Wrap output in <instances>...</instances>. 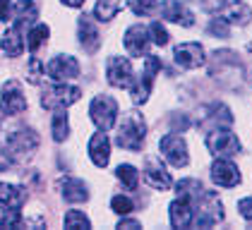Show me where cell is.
<instances>
[{
  "label": "cell",
  "instance_id": "obj_1",
  "mask_svg": "<svg viewBox=\"0 0 252 230\" xmlns=\"http://www.w3.org/2000/svg\"><path fill=\"white\" fill-rule=\"evenodd\" d=\"M144 134H147V125H144V117L139 113H130L123 117L120 127H118V146L127 149V151H139L142 149V142H144Z\"/></svg>",
  "mask_w": 252,
  "mask_h": 230
},
{
  "label": "cell",
  "instance_id": "obj_2",
  "mask_svg": "<svg viewBox=\"0 0 252 230\" xmlns=\"http://www.w3.org/2000/svg\"><path fill=\"white\" fill-rule=\"evenodd\" d=\"M79 91L77 86H67V82H60L56 86H51V89H46L43 96H41V106L46 108V111H60V108H67L70 103H75L79 101Z\"/></svg>",
  "mask_w": 252,
  "mask_h": 230
},
{
  "label": "cell",
  "instance_id": "obj_3",
  "mask_svg": "<svg viewBox=\"0 0 252 230\" xmlns=\"http://www.w3.org/2000/svg\"><path fill=\"white\" fill-rule=\"evenodd\" d=\"M116 115H118V103L116 98H111V96H96L92 101V106H89V117H92V122L96 125L98 130L108 132L116 125Z\"/></svg>",
  "mask_w": 252,
  "mask_h": 230
},
{
  "label": "cell",
  "instance_id": "obj_4",
  "mask_svg": "<svg viewBox=\"0 0 252 230\" xmlns=\"http://www.w3.org/2000/svg\"><path fill=\"white\" fill-rule=\"evenodd\" d=\"M161 70V60L156 56H144V67H142V75L137 79L135 86H130L132 91V101L135 103H144L149 98V91H152V82H154L156 72Z\"/></svg>",
  "mask_w": 252,
  "mask_h": 230
},
{
  "label": "cell",
  "instance_id": "obj_5",
  "mask_svg": "<svg viewBox=\"0 0 252 230\" xmlns=\"http://www.w3.org/2000/svg\"><path fill=\"white\" fill-rule=\"evenodd\" d=\"M36 144H39V137L32 130H15V132L7 134V156L12 161H20L34 151Z\"/></svg>",
  "mask_w": 252,
  "mask_h": 230
},
{
  "label": "cell",
  "instance_id": "obj_6",
  "mask_svg": "<svg viewBox=\"0 0 252 230\" xmlns=\"http://www.w3.org/2000/svg\"><path fill=\"white\" fill-rule=\"evenodd\" d=\"M161 153L163 158L175 166V168H185L190 163V156H188V146H185V139L180 134H168L161 139Z\"/></svg>",
  "mask_w": 252,
  "mask_h": 230
},
{
  "label": "cell",
  "instance_id": "obj_7",
  "mask_svg": "<svg viewBox=\"0 0 252 230\" xmlns=\"http://www.w3.org/2000/svg\"><path fill=\"white\" fill-rule=\"evenodd\" d=\"M207 149L214 156H233L240 153V139L228 130H214L207 134Z\"/></svg>",
  "mask_w": 252,
  "mask_h": 230
},
{
  "label": "cell",
  "instance_id": "obj_8",
  "mask_svg": "<svg viewBox=\"0 0 252 230\" xmlns=\"http://www.w3.org/2000/svg\"><path fill=\"white\" fill-rule=\"evenodd\" d=\"M106 77H108V82L118 86V89H125V86H132V65H130V60H125V58L120 56H113L108 58V65H106Z\"/></svg>",
  "mask_w": 252,
  "mask_h": 230
},
{
  "label": "cell",
  "instance_id": "obj_9",
  "mask_svg": "<svg viewBox=\"0 0 252 230\" xmlns=\"http://www.w3.org/2000/svg\"><path fill=\"white\" fill-rule=\"evenodd\" d=\"M240 171H238V166L228 161L226 156H221V158H216L212 166V180L214 185H219V187H235L238 182H240Z\"/></svg>",
  "mask_w": 252,
  "mask_h": 230
},
{
  "label": "cell",
  "instance_id": "obj_10",
  "mask_svg": "<svg viewBox=\"0 0 252 230\" xmlns=\"http://www.w3.org/2000/svg\"><path fill=\"white\" fill-rule=\"evenodd\" d=\"M46 75L56 82H67L79 77V62L72 56H56L46 65Z\"/></svg>",
  "mask_w": 252,
  "mask_h": 230
},
{
  "label": "cell",
  "instance_id": "obj_11",
  "mask_svg": "<svg viewBox=\"0 0 252 230\" xmlns=\"http://www.w3.org/2000/svg\"><path fill=\"white\" fill-rule=\"evenodd\" d=\"M0 98H2V108H5L10 115H17V113H24V111H27V98H24L22 86L15 82V79H10V82L2 84Z\"/></svg>",
  "mask_w": 252,
  "mask_h": 230
},
{
  "label": "cell",
  "instance_id": "obj_12",
  "mask_svg": "<svg viewBox=\"0 0 252 230\" xmlns=\"http://www.w3.org/2000/svg\"><path fill=\"white\" fill-rule=\"evenodd\" d=\"M149 41H152V36H149V29H147L144 24L130 27V29L125 31V38H123V43H125V48H127L130 56H144Z\"/></svg>",
  "mask_w": 252,
  "mask_h": 230
},
{
  "label": "cell",
  "instance_id": "obj_13",
  "mask_svg": "<svg viewBox=\"0 0 252 230\" xmlns=\"http://www.w3.org/2000/svg\"><path fill=\"white\" fill-rule=\"evenodd\" d=\"M168 213H171V226L173 228H190L192 226L194 211H192V201L188 197H178L175 201H171Z\"/></svg>",
  "mask_w": 252,
  "mask_h": 230
},
{
  "label": "cell",
  "instance_id": "obj_14",
  "mask_svg": "<svg viewBox=\"0 0 252 230\" xmlns=\"http://www.w3.org/2000/svg\"><path fill=\"white\" fill-rule=\"evenodd\" d=\"M89 156H92V161L96 163L98 168L108 166V161H111V139H108L106 130H98L89 139Z\"/></svg>",
  "mask_w": 252,
  "mask_h": 230
},
{
  "label": "cell",
  "instance_id": "obj_15",
  "mask_svg": "<svg viewBox=\"0 0 252 230\" xmlns=\"http://www.w3.org/2000/svg\"><path fill=\"white\" fill-rule=\"evenodd\" d=\"M175 62L185 70H194L204 62V48L199 43H183L175 48Z\"/></svg>",
  "mask_w": 252,
  "mask_h": 230
},
{
  "label": "cell",
  "instance_id": "obj_16",
  "mask_svg": "<svg viewBox=\"0 0 252 230\" xmlns=\"http://www.w3.org/2000/svg\"><path fill=\"white\" fill-rule=\"evenodd\" d=\"M144 180L154 187V190H168L171 187V175L163 168V163L158 158H149L144 166Z\"/></svg>",
  "mask_w": 252,
  "mask_h": 230
},
{
  "label": "cell",
  "instance_id": "obj_17",
  "mask_svg": "<svg viewBox=\"0 0 252 230\" xmlns=\"http://www.w3.org/2000/svg\"><path fill=\"white\" fill-rule=\"evenodd\" d=\"M161 17L168 19V22H175V24H183V27H192L194 24L192 12L180 0H166L161 5Z\"/></svg>",
  "mask_w": 252,
  "mask_h": 230
},
{
  "label": "cell",
  "instance_id": "obj_18",
  "mask_svg": "<svg viewBox=\"0 0 252 230\" xmlns=\"http://www.w3.org/2000/svg\"><path fill=\"white\" fill-rule=\"evenodd\" d=\"M77 34H79V43H82V48H84L87 53H96L98 43H101V34H98V29L94 27V22L87 17V15H82V17H79Z\"/></svg>",
  "mask_w": 252,
  "mask_h": 230
},
{
  "label": "cell",
  "instance_id": "obj_19",
  "mask_svg": "<svg viewBox=\"0 0 252 230\" xmlns=\"http://www.w3.org/2000/svg\"><path fill=\"white\" fill-rule=\"evenodd\" d=\"M60 187H63V197H65L70 204H79V201H87V199H89L87 185H84L82 180H77V177H67V180H63Z\"/></svg>",
  "mask_w": 252,
  "mask_h": 230
},
{
  "label": "cell",
  "instance_id": "obj_20",
  "mask_svg": "<svg viewBox=\"0 0 252 230\" xmlns=\"http://www.w3.org/2000/svg\"><path fill=\"white\" fill-rule=\"evenodd\" d=\"M27 199L24 187H15V185H5L0 182V206L2 209H20Z\"/></svg>",
  "mask_w": 252,
  "mask_h": 230
},
{
  "label": "cell",
  "instance_id": "obj_21",
  "mask_svg": "<svg viewBox=\"0 0 252 230\" xmlns=\"http://www.w3.org/2000/svg\"><path fill=\"white\" fill-rule=\"evenodd\" d=\"M0 46H2V51L10 53V56H15V58L22 56V51H24V38H22V34H20V27L7 29L2 41H0Z\"/></svg>",
  "mask_w": 252,
  "mask_h": 230
},
{
  "label": "cell",
  "instance_id": "obj_22",
  "mask_svg": "<svg viewBox=\"0 0 252 230\" xmlns=\"http://www.w3.org/2000/svg\"><path fill=\"white\" fill-rule=\"evenodd\" d=\"M252 17L250 7L245 5V2H240V0H235L228 5V10L223 12V19L228 22V24H248Z\"/></svg>",
  "mask_w": 252,
  "mask_h": 230
},
{
  "label": "cell",
  "instance_id": "obj_23",
  "mask_svg": "<svg viewBox=\"0 0 252 230\" xmlns=\"http://www.w3.org/2000/svg\"><path fill=\"white\" fill-rule=\"evenodd\" d=\"M51 130H53V139H56V142H65V139H67L70 122H67V113H63V108L53 115V120H51Z\"/></svg>",
  "mask_w": 252,
  "mask_h": 230
},
{
  "label": "cell",
  "instance_id": "obj_24",
  "mask_svg": "<svg viewBox=\"0 0 252 230\" xmlns=\"http://www.w3.org/2000/svg\"><path fill=\"white\" fill-rule=\"evenodd\" d=\"M48 34H51V31H48V27H46V24H36L34 29H29V38H27L29 51H32V53H36L41 46L48 41Z\"/></svg>",
  "mask_w": 252,
  "mask_h": 230
},
{
  "label": "cell",
  "instance_id": "obj_25",
  "mask_svg": "<svg viewBox=\"0 0 252 230\" xmlns=\"http://www.w3.org/2000/svg\"><path fill=\"white\" fill-rule=\"evenodd\" d=\"M120 10V0H98L96 7H94V17L106 22V19H113Z\"/></svg>",
  "mask_w": 252,
  "mask_h": 230
},
{
  "label": "cell",
  "instance_id": "obj_26",
  "mask_svg": "<svg viewBox=\"0 0 252 230\" xmlns=\"http://www.w3.org/2000/svg\"><path fill=\"white\" fill-rule=\"evenodd\" d=\"M118 180L125 185V190H137L139 185V172L135 171V166H118Z\"/></svg>",
  "mask_w": 252,
  "mask_h": 230
},
{
  "label": "cell",
  "instance_id": "obj_27",
  "mask_svg": "<svg viewBox=\"0 0 252 230\" xmlns=\"http://www.w3.org/2000/svg\"><path fill=\"white\" fill-rule=\"evenodd\" d=\"M89 226H92V223H89L87 213H82V211H67V216H65V228L87 230Z\"/></svg>",
  "mask_w": 252,
  "mask_h": 230
},
{
  "label": "cell",
  "instance_id": "obj_28",
  "mask_svg": "<svg viewBox=\"0 0 252 230\" xmlns=\"http://www.w3.org/2000/svg\"><path fill=\"white\" fill-rule=\"evenodd\" d=\"M111 209L120 213V216H127L130 211L135 209V204H132V199L130 197H125V194H116L113 199H111Z\"/></svg>",
  "mask_w": 252,
  "mask_h": 230
},
{
  "label": "cell",
  "instance_id": "obj_29",
  "mask_svg": "<svg viewBox=\"0 0 252 230\" xmlns=\"http://www.w3.org/2000/svg\"><path fill=\"white\" fill-rule=\"evenodd\" d=\"M149 34H152V41H154L156 46H166V43H168V31L163 29L161 22H154V24L149 27Z\"/></svg>",
  "mask_w": 252,
  "mask_h": 230
},
{
  "label": "cell",
  "instance_id": "obj_30",
  "mask_svg": "<svg viewBox=\"0 0 252 230\" xmlns=\"http://www.w3.org/2000/svg\"><path fill=\"white\" fill-rule=\"evenodd\" d=\"M127 5L135 15H147L156 7V0H127Z\"/></svg>",
  "mask_w": 252,
  "mask_h": 230
},
{
  "label": "cell",
  "instance_id": "obj_31",
  "mask_svg": "<svg viewBox=\"0 0 252 230\" xmlns=\"http://www.w3.org/2000/svg\"><path fill=\"white\" fill-rule=\"evenodd\" d=\"M209 34H212V36L226 38L228 36V22H226L223 17H216L212 24H209Z\"/></svg>",
  "mask_w": 252,
  "mask_h": 230
},
{
  "label": "cell",
  "instance_id": "obj_32",
  "mask_svg": "<svg viewBox=\"0 0 252 230\" xmlns=\"http://www.w3.org/2000/svg\"><path fill=\"white\" fill-rule=\"evenodd\" d=\"M12 17V0H0V22H10Z\"/></svg>",
  "mask_w": 252,
  "mask_h": 230
},
{
  "label": "cell",
  "instance_id": "obj_33",
  "mask_svg": "<svg viewBox=\"0 0 252 230\" xmlns=\"http://www.w3.org/2000/svg\"><path fill=\"white\" fill-rule=\"evenodd\" d=\"M238 211L248 218V221H252V197H248V199H243L240 204H238Z\"/></svg>",
  "mask_w": 252,
  "mask_h": 230
},
{
  "label": "cell",
  "instance_id": "obj_34",
  "mask_svg": "<svg viewBox=\"0 0 252 230\" xmlns=\"http://www.w3.org/2000/svg\"><path fill=\"white\" fill-rule=\"evenodd\" d=\"M118 228H139V223H137V221H130V218H127V221L123 218V221L118 223Z\"/></svg>",
  "mask_w": 252,
  "mask_h": 230
},
{
  "label": "cell",
  "instance_id": "obj_35",
  "mask_svg": "<svg viewBox=\"0 0 252 230\" xmlns=\"http://www.w3.org/2000/svg\"><path fill=\"white\" fill-rule=\"evenodd\" d=\"M63 2H65L67 7H79V5H82L84 0H63Z\"/></svg>",
  "mask_w": 252,
  "mask_h": 230
},
{
  "label": "cell",
  "instance_id": "obj_36",
  "mask_svg": "<svg viewBox=\"0 0 252 230\" xmlns=\"http://www.w3.org/2000/svg\"><path fill=\"white\" fill-rule=\"evenodd\" d=\"M0 120H2V113H0Z\"/></svg>",
  "mask_w": 252,
  "mask_h": 230
},
{
  "label": "cell",
  "instance_id": "obj_37",
  "mask_svg": "<svg viewBox=\"0 0 252 230\" xmlns=\"http://www.w3.org/2000/svg\"><path fill=\"white\" fill-rule=\"evenodd\" d=\"M250 82H252V77H250Z\"/></svg>",
  "mask_w": 252,
  "mask_h": 230
}]
</instances>
